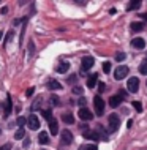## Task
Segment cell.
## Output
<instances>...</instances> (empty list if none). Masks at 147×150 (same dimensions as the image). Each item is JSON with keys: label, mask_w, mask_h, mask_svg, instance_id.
Wrapping results in <instances>:
<instances>
[{"label": "cell", "mask_w": 147, "mask_h": 150, "mask_svg": "<svg viewBox=\"0 0 147 150\" xmlns=\"http://www.w3.org/2000/svg\"><path fill=\"white\" fill-rule=\"evenodd\" d=\"M93 106H95V114L97 115L104 114V101L101 96H95V98H93Z\"/></svg>", "instance_id": "1"}, {"label": "cell", "mask_w": 147, "mask_h": 150, "mask_svg": "<svg viewBox=\"0 0 147 150\" xmlns=\"http://www.w3.org/2000/svg\"><path fill=\"white\" fill-rule=\"evenodd\" d=\"M128 67H125V65H122V67H119V68H116L114 70V78H116L117 81H120V79H124V78H126V74H128Z\"/></svg>", "instance_id": "2"}, {"label": "cell", "mask_w": 147, "mask_h": 150, "mask_svg": "<svg viewBox=\"0 0 147 150\" xmlns=\"http://www.w3.org/2000/svg\"><path fill=\"white\" fill-rule=\"evenodd\" d=\"M119 127H120V119H119V115H117V114H111V115H109V131L114 133Z\"/></svg>", "instance_id": "3"}, {"label": "cell", "mask_w": 147, "mask_h": 150, "mask_svg": "<svg viewBox=\"0 0 147 150\" xmlns=\"http://www.w3.org/2000/svg\"><path fill=\"white\" fill-rule=\"evenodd\" d=\"M126 88H128V92L136 93L138 88H139V79L138 78H130L128 82H126Z\"/></svg>", "instance_id": "4"}, {"label": "cell", "mask_w": 147, "mask_h": 150, "mask_svg": "<svg viewBox=\"0 0 147 150\" xmlns=\"http://www.w3.org/2000/svg\"><path fill=\"white\" fill-rule=\"evenodd\" d=\"M77 115H79V119L81 120H85V122H89V120H92L93 119V114L90 111H89L87 108H81L79 109V112H77Z\"/></svg>", "instance_id": "5"}, {"label": "cell", "mask_w": 147, "mask_h": 150, "mask_svg": "<svg viewBox=\"0 0 147 150\" xmlns=\"http://www.w3.org/2000/svg\"><path fill=\"white\" fill-rule=\"evenodd\" d=\"M27 127L30 129H38L40 128L38 117H36V115H30V117H28V119H27Z\"/></svg>", "instance_id": "6"}, {"label": "cell", "mask_w": 147, "mask_h": 150, "mask_svg": "<svg viewBox=\"0 0 147 150\" xmlns=\"http://www.w3.org/2000/svg\"><path fill=\"white\" fill-rule=\"evenodd\" d=\"M124 101V92H120L119 95H116V96H111V100H109V104H111L112 108H117L119 104Z\"/></svg>", "instance_id": "7"}, {"label": "cell", "mask_w": 147, "mask_h": 150, "mask_svg": "<svg viewBox=\"0 0 147 150\" xmlns=\"http://www.w3.org/2000/svg\"><path fill=\"white\" fill-rule=\"evenodd\" d=\"M60 141H62V144H65V145L71 144V142H73V134H71V131L65 129V131L62 133V137H60Z\"/></svg>", "instance_id": "8"}, {"label": "cell", "mask_w": 147, "mask_h": 150, "mask_svg": "<svg viewBox=\"0 0 147 150\" xmlns=\"http://www.w3.org/2000/svg\"><path fill=\"white\" fill-rule=\"evenodd\" d=\"M48 122H49V129H51V134L52 136L57 134V133H59V122H57L54 117H52V119H49Z\"/></svg>", "instance_id": "9"}, {"label": "cell", "mask_w": 147, "mask_h": 150, "mask_svg": "<svg viewBox=\"0 0 147 150\" xmlns=\"http://www.w3.org/2000/svg\"><path fill=\"white\" fill-rule=\"evenodd\" d=\"M131 46L134 47V49H144V47H146V41L138 36V38H133L131 40Z\"/></svg>", "instance_id": "10"}, {"label": "cell", "mask_w": 147, "mask_h": 150, "mask_svg": "<svg viewBox=\"0 0 147 150\" xmlns=\"http://www.w3.org/2000/svg\"><path fill=\"white\" fill-rule=\"evenodd\" d=\"M93 67V57H90V55H87V57L82 59V71H87L89 68Z\"/></svg>", "instance_id": "11"}, {"label": "cell", "mask_w": 147, "mask_h": 150, "mask_svg": "<svg viewBox=\"0 0 147 150\" xmlns=\"http://www.w3.org/2000/svg\"><path fill=\"white\" fill-rule=\"evenodd\" d=\"M84 137H85V139H93V141L101 139V136H100V133H98V131H85Z\"/></svg>", "instance_id": "12"}, {"label": "cell", "mask_w": 147, "mask_h": 150, "mask_svg": "<svg viewBox=\"0 0 147 150\" xmlns=\"http://www.w3.org/2000/svg\"><path fill=\"white\" fill-rule=\"evenodd\" d=\"M97 81H98V74H97V73H93V74L89 76V78H87V86H89V88L95 87Z\"/></svg>", "instance_id": "13"}, {"label": "cell", "mask_w": 147, "mask_h": 150, "mask_svg": "<svg viewBox=\"0 0 147 150\" xmlns=\"http://www.w3.org/2000/svg\"><path fill=\"white\" fill-rule=\"evenodd\" d=\"M68 68H70V63H68V62H60L59 67L55 68V71L57 73H67Z\"/></svg>", "instance_id": "14"}, {"label": "cell", "mask_w": 147, "mask_h": 150, "mask_svg": "<svg viewBox=\"0 0 147 150\" xmlns=\"http://www.w3.org/2000/svg\"><path fill=\"white\" fill-rule=\"evenodd\" d=\"M48 88H51V90H60V88H62V84H60L59 81H49Z\"/></svg>", "instance_id": "15"}, {"label": "cell", "mask_w": 147, "mask_h": 150, "mask_svg": "<svg viewBox=\"0 0 147 150\" xmlns=\"http://www.w3.org/2000/svg\"><path fill=\"white\" fill-rule=\"evenodd\" d=\"M38 142L43 144V145L49 142V134H48V133H44V131L40 133V134H38Z\"/></svg>", "instance_id": "16"}, {"label": "cell", "mask_w": 147, "mask_h": 150, "mask_svg": "<svg viewBox=\"0 0 147 150\" xmlns=\"http://www.w3.org/2000/svg\"><path fill=\"white\" fill-rule=\"evenodd\" d=\"M144 27H146L144 22H133V24H131V30H133V32H141Z\"/></svg>", "instance_id": "17"}, {"label": "cell", "mask_w": 147, "mask_h": 150, "mask_svg": "<svg viewBox=\"0 0 147 150\" xmlns=\"http://www.w3.org/2000/svg\"><path fill=\"white\" fill-rule=\"evenodd\" d=\"M62 120L65 122V123H68V125L75 123V119H73L71 114H62Z\"/></svg>", "instance_id": "18"}, {"label": "cell", "mask_w": 147, "mask_h": 150, "mask_svg": "<svg viewBox=\"0 0 147 150\" xmlns=\"http://www.w3.org/2000/svg\"><path fill=\"white\" fill-rule=\"evenodd\" d=\"M136 8H141V0H136V2H130L126 10H136Z\"/></svg>", "instance_id": "19"}, {"label": "cell", "mask_w": 147, "mask_h": 150, "mask_svg": "<svg viewBox=\"0 0 147 150\" xmlns=\"http://www.w3.org/2000/svg\"><path fill=\"white\" fill-rule=\"evenodd\" d=\"M14 137H16V139H24V137H26V131H24L22 128H19L18 131H16V134H14Z\"/></svg>", "instance_id": "20"}, {"label": "cell", "mask_w": 147, "mask_h": 150, "mask_svg": "<svg viewBox=\"0 0 147 150\" xmlns=\"http://www.w3.org/2000/svg\"><path fill=\"white\" fill-rule=\"evenodd\" d=\"M11 112V98H6V109H5V117H8V114Z\"/></svg>", "instance_id": "21"}, {"label": "cell", "mask_w": 147, "mask_h": 150, "mask_svg": "<svg viewBox=\"0 0 147 150\" xmlns=\"http://www.w3.org/2000/svg\"><path fill=\"white\" fill-rule=\"evenodd\" d=\"M43 117H44V119H52V112H51V109H44V111H43Z\"/></svg>", "instance_id": "22"}, {"label": "cell", "mask_w": 147, "mask_h": 150, "mask_svg": "<svg viewBox=\"0 0 147 150\" xmlns=\"http://www.w3.org/2000/svg\"><path fill=\"white\" fill-rule=\"evenodd\" d=\"M125 57H126V55L124 54V52H119V54L116 55V60H117V62H122V60H125Z\"/></svg>", "instance_id": "23"}, {"label": "cell", "mask_w": 147, "mask_h": 150, "mask_svg": "<svg viewBox=\"0 0 147 150\" xmlns=\"http://www.w3.org/2000/svg\"><path fill=\"white\" fill-rule=\"evenodd\" d=\"M103 70H104V73H109V71H111V63H109V62H104V63H103Z\"/></svg>", "instance_id": "24"}, {"label": "cell", "mask_w": 147, "mask_h": 150, "mask_svg": "<svg viewBox=\"0 0 147 150\" xmlns=\"http://www.w3.org/2000/svg\"><path fill=\"white\" fill-rule=\"evenodd\" d=\"M133 106L136 108V111H139V112L142 111V104L139 103V101H133Z\"/></svg>", "instance_id": "25"}, {"label": "cell", "mask_w": 147, "mask_h": 150, "mask_svg": "<svg viewBox=\"0 0 147 150\" xmlns=\"http://www.w3.org/2000/svg\"><path fill=\"white\" fill-rule=\"evenodd\" d=\"M139 71L142 73V74L147 76V63H142V65H141V67H139Z\"/></svg>", "instance_id": "26"}, {"label": "cell", "mask_w": 147, "mask_h": 150, "mask_svg": "<svg viewBox=\"0 0 147 150\" xmlns=\"http://www.w3.org/2000/svg\"><path fill=\"white\" fill-rule=\"evenodd\" d=\"M79 150H97V145H93V144H90V145H84V147L79 149Z\"/></svg>", "instance_id": "27"}, {"label": "cell", "mask_w": 147, "mask_h": 150, "mask_svg": "<svg viewBox=\"0 0 147 150\" xmlns=\"http://www.w3.org/2000/svg\"><path fill=\"white\" fill-rule=\"evenodd\" d=\"M85 103H87V100H85V98H84V96H81V98H79V100H77V104H79V106H84V104H85Z\"/></svg>", "instance_id": "28"}, {"label": "cell", "mask_w": 147, "mask_h": 150, "mask_svg": "<svg viewBox=\"0 0 147 150\" xmlns=\"http://www.w3.org/2000/svg\"><path fill=\"white\" fill-rule=\"evenodd\" d=\"M24 123H26V119H24V117H19V119H18V125H19V127H22Z\"/></svg>", "instance_id": "29"}, {"label": "cell", "mask_w": 147, "mask_h": 150, "mask_svg": "<svg viewBox=\"0 0 147 150\" xmlns=\"http://www.w3.org/2000/svg\"><path fill=\"white\" fill-rule=\"evenodd\" d=\"M73 93H82V88L81 87H73Z\"/></svg>", "instance_id": "30"}, {"label": "cell", "mask_w": 147, "mask_h": 150, "mask_svg": "<svg viewBox=\"0 0 147 150\" xmlns=\"http://www.w3.org/2000/svg\"><path fill=\"white\" fill-rule=\"evenodd\" d=\"M0 150H11V145L10 144H5L3 147H0Z\"/></svg>", "instance_id": "31"}, {"label": "cell", "mask_w": 147, "mask_h": 150, "mask_svg": "<svg viewBox=\"0 0 147 150\" xmlns=\"http://www.w3.org/2000/svg\"><path fill=\"white\" fill-rule=\"evenodd\" d=\"M104 88H106V86H104V84H103V82H101V84H100V86H98V90H100V93H101V92H103V90H104Z\"/></svg>", "instance_id": "32"}, {"label": "cell", "mask_w": 147, "mask_h": 150, "mask_svg": "<svg viewBox=\"0 0 147 150\" xmlns=\"http://www.w3.org/2000/svg\"><path fill=\"white\" fill-rule=\"evenodd\" d=\"M51 101H52V104H57V103H59V100H57V96H52V98H51Z\"/></svg>", "instance_id": "33"}, {"label": "cell", "mask_w": 147, "mask_h": 150, "mask_svg": "<svg viewBox=\"0 0 147 150\" xmlns=\"http://www.w3.org/2000/svg\"><path fill=\"white\" fill-rule=\"evenodd\" d=\"M28 145H30V141H28V139H26V141H24V147H28Z\"/></svg>", "instance_id": "34"}, {"label": "cell", "mask_w": 147, "mask_h": 150, "mask_svg": "<svg viewBox=\"0 0 147 150\" xmlns=\"http://www.w3.org/2000/svg\"><path fill=\"white\" fill-rule=\"evenodd\" d=\"M141 19H144V21H147V13H142V14H141Z\"/></svg>", "instance_id": "35"}, {"label": "cell", "mask_w": 147, "mask_h": 150, "mask_svg": "<svg viewBox=\"0 0 147 150\" xmlns=\"http://www.w3.org/2000/svg\"><path fill=\"white\" fill-rule=\"evenodd\" d=\"M32 93H33V88H28V90H27V96H30Z\"/></svg>", "instance_id": "36"}, {"label": "cell", "mask_w": 147, "mask_h": 150, "mask_svg": "<svg viewBox=\"0 0 147 150\" xmlns=\"http://www.w3.org/2000/svg\"><path fill=\"white\" fill-rule=\"evenodd\" d=\"M2 36H3V32H0V38H2Z\"/></svg>", "instance_id": "37"}, {"label": "cell", "mask_w": 147, "mask_h": 150, "mask_svg": "<svg viewBox=\"0 0 147 150\" xmlns=\"http://www.w3.org/2000/svg\"><path fill=\"white\" fill-rule=\"evenodd\" d=\"M0 133H2V128H0Z\"/></svg>", "instance_id": "38"}]
</instances>
